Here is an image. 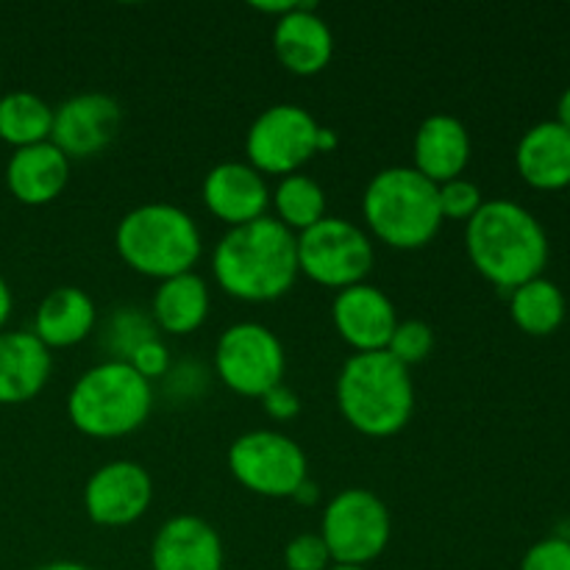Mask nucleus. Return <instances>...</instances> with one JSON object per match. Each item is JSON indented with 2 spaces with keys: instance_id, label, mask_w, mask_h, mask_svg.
<instances>
[{
  "instance_id": "obj_6",
  "label": "nucleus",
  "mask_w": 570,
  "mask_h": 570,
  "mask_svg": "<svg viewBox=\"0 0 570 570\" xmlns=\"http://www.w3.org/2000/svg\"><path fill=\"white\" fill-rule=\"evenodd\" d=\"M150 410L154 387L122 360H104L83 371L67 395L70 423L95 440H117L137 432Z\"/></svg>"
},
{
  "instance_id": "obj_2",
  "label": "nucleus",
  "mask_w": 570,
  "mask_h": 570,
  "mask_svg": "<svg viewBox=\"0 0 570 570\" xmlns=\"http://www.w3.org/2000/svg\"><path fill=\"white\" fill-rule=\"evenodd\" d=\"M465 248L473 267L507 293L543 276L549 265V234L543 223L510 198L484 200L482 209L465 223Z\"/></svg>"
},
{
  "instance_id": "obj_3",
  "label": "nucleus",
  "mask_w": 570,
  "mask_h": 570,
  "mask_svg": "<svg viewBox=\"0 0 570 570\" xmlns=\"http://www.w3.org/2000/svg\"><path fill=\"white\" fill-rule=\"evenodd\" d=\"M337 406L345 423L365 438H393L415 412L410 367L387 351L348 356L337 376Z\"/></svg>"
},
{
  "instance_id": "obj_5",
  "label": "nucleus",
  "mask_w": 570,
  "mask_h": 570,
  "mask_svg": "<svg viewBox=\"0 0 570 570\" xmlns=\"http://www.w3.org/2000/svg\"><path fill=\"white\" fill-rule=\"evenodd\" d=\"M362 217L373 237L390 248H423L443 226L438 184L421 176L412 165L384 167L367 181Z\"/></svg>"
},
{
  "instance_id": "obj_33",
  "label": "nucleus",
  "mask_w": 570,
  "mask_h": 570,
  "mask_svg": "<svg viewBox=\"0 0 570 570\" xmlns=\"http://www.w3.org/2000/svg\"><path fill=\"white\" fill-rule=\"evenodd\" d=\"M259 401L273 421L287 423V421H293V417H298V412H301V399L295 395V390H289L284 382L276 384L273 390H267Z\"/></svg>"
},
{
  "instance_id": "obj_32",
  "label": "nucleus",
  "mask_w": 570,
  "mask_h": 570,
  "mask_svg": "<svg viewBox=\"0 0 570 570\" xmlns=\"http://www.w3.org/2000/svg\"><path fill=\"white\" fill-rule=\"evenodd\" d=\"M128 365L145 379V382H154V379H165L170 373L173 360H170V351L167 345L161 343L159 337L148 340V343L139 345L131 356H128Z\"/></svg>"
},
{
  "instance_id": "obj_8",
  "label": "nucleus",
  "mask_w": 570,
  "mask_h": 570,
  "mask_svg": "<svg viewBox=\"0 0 570 570\" xmlns=\"http://www.w3.org/2000/svg\"><path fill=\"white\" fill-rule=\"evenodd\" d=\"M393 518L384 501L365 488L340 490L321 518V538L337 566H371L384 554Z\"/></svg>"
},
{
  "instance_id": "obj_29",
  "label": "nucleus",
  "mask_w": 570,
  "mask_h": 570,
  "mask_svg": "<svg viewBox=\"0 0 570 570\" xmlns=\"http://www.w3.org/2000/svg\"><path fill=\"white\" fill-rule=\"evenodd\" d=\"M438 198H440V215H443V220L468 223L484 204L482 189L462 176L438 184Z\"/></svg>"
},
{
  "instance_id": "obj_31",
  "label": "nucleus",
  "mask_w": 570,
  "mask_h": 570,
  "mask_svg": "<svg viewBox=\"0 0 570 570\" xmlns=\"http://www.w3.org/2000/svg\"><path fill=\"white\" fill-rule=\"evenodd\" d=\"M518 570H570V540L560 538V534L538 540L523 554Z\"/></svg>"
},
{
  "instance_id": "obj_18",
  "label": "nucleus",
  "mask_w": 570,
  "mask_h": 570,
  "mask_svg": "<svg viewBox=\"0 0 570 570\" xmlns=\"http://www.w3.org/2000/svg\"><path fill=\"white\" fill-rule=\"evenodd\" d=\"M471 161V134L454 115H429L417 126L412 142V167L429 181L443 184L460 178Z\"/></svg>"
},
{
  "instance_id": "obj_37",
  "label": "nucleus",
  "mask_w": 570,
  "mask_h": 570,
  "mask_svg": "<svg viewBox=\"0 0 570 570\" xmlns=\"http://www.w3.org/2000/svg\"><path fill=\"white\" fill-rule=\"evenodd\" d=\"M557 122L570 128V87L560 95V104H557Z\"/></svg>"
},
{
  "instance_id": "obj_40",
  "label": "nucleus",
  "mask_w": 570,
  "mask_h": 570,
  "mask_svg": "<svg viewBox=\"0 0 570 570\" xmlns=\"http://www.w3.org/2000/svg\"><path fill=\"white\" fill-rule=\"evenodd\" d=\"M223 570H234V568H223Z\"/></svg>"
},
{
  "instance_id": "obj_38",
  "label": "nucleus",
  "mask_w": 570,
  "mask_h": 570,
  "mask_svg": "<svg viewBox=\"0 0 570 570\" xmlns=\"http://www.w3.org/2000/svg\"><path fill=\"white\" fill-rule=\"evenodd\" d=\"M293 499H295V501H301V504H315V499H317V488H315V482H309V479H306V482L301 484L298 493H295Z\"/></svg>"
},
{
  "instance_id": "obj_21",
  "label": "nucleus",
  "mask_w": 570,
  "mask_h": 570,
  "mask_svg": "<svg viewBox=\"0 0 570 570\" xmlns=\"http://www.w3.org/2000/svg\"><path fill=\"white\" fill-rule=\"evenodd\" d=\"M515 167L529 187L543 193L570 187V128L557 120L529 128L518 139Z\"/></svg>"
},
{
  "instance_id": "obj_30",
  "label": "nucleus",
  "mask_w": 570,
  "mask_h": 570,
  "mask_svg": "<svg viewBox=\"0 0 570 570\" xmlns=\"http://www.w3.org/2000/svg\"><path fill=\"white\" fill-rule=\"evenodd\" d=\"M332 566V554H328L321 532H301L284 546V568L287 570H328Z\"/></svg>"
},
{
  "instance_id": "obj_25",
  "label": "nucleus",
  "mask_w": 570,
  "mask_h": 570,
  "mask_svg": "<svg viewBox=\"0 0 570 570\" xmlns=\"http://www.w3.org/2000/svg\"><path fill=\"white\" fill-rule=\"evenodd\" d=\"M53 131V106L28 89L0 95V139L17 148L48 142Z\"/></svg>"
},
{
  "instance_id": "obj_20",
  "label": "nucleus",
  "mask_w": 570,
  "mask_h": 570,
  "mask_svg": "<svg viewBox=\"0 0 570 570\" xmlns=\"http://www.w3.org/2000/svg\"><path fill=\"white\" fill-rule=\"evenodd\" d=\"M53 371L50 348L33 332H0V404L14 406L37 399Z\"/></svg>"
},
{
  "instance_id": "obj_24",
  "label": "nucleus",
  "mask_w": 570,
  "mask_h": 570,
  "mask_svg": "<svg viewBox=\"0 0 570 570\" xmlns=\"http://www.w3.org/2000/svg\"><path fill=\"white\" fill-rule=\"evenodd\" d=\"M510 315L529 337H549L566 321V295L551 278L538 276L512 289Z\"/></svg>"
},
{
  "instance_id": "obj_23",
  "label": "nucleus",
  "mask_w": 570,
  "mask_h": 570,
  "mask_svg": "<svg viewBox=\"0 0 570 570\" xmlns=\"http://www.w3.org/2000/svg\"><path fill=\"white\" fill-rule=\"evenodd\" d=\"M209 284L195 271L181 273L159 282L154 301H150V317L156 328L167 334H193L204 326L209 317Z\"/></svg>"
},
{
  "instance_id": "obj_1",
  "label": "nucleus",
  "mask_w": 570,
  "mask_h": 570,
  "mask_svg": "<svg viewBox=\"0 0 570 570\" xmlns=\"http://www.w3.org/2000/svg\"><path fill=\"white\" fill-rule=\"evenodd\" d=\"M217 287L237 301L267 304L293 289L298 278V234L265 215L228 228L212 254Z\"/></svg>"
},
{
  "instance_id": "obj_12",
  "label": "nucleus",
  "mask_w": 570,
  "mask_h": 570,
  "mask_svg": "<svg viewBox=\"0 0 570 570\" xmlns=\"http://www.w3.org/2000/svg\"><path fill=\"white\" fill-rule=\"evenodd\" d=\"M154 479L139 462L111 460L100 465L83 488V510L98 527H128L148 512Z\"/></svg>"
},
{
  "instance_id": "obj_22",
  "label": "nucleus",
  "mask_w": 570,
  "mask_h": 570,
  "mask_svg": "<svg viewBox=\"0 0 570 570\" xmlns=\"http://www.w3.org/2000/svg\"><path fill=\"white\" fill-rule=\"evenodd\" d=\"M98 309L81 287H53L37 306L33 334L45 348H72L92 334Z\"/></svg>"
},
{
  "instance_id": "obj_34",
  "label": "nucleus",
  "mask_w": 570,
  "mask_h": 570,
  "mask_svg": "<svg viewBox=\"0 0 570 570\" xmlns=\"http://www.w3.org/2000/svg\"><path fill=\"white\" fill-rule=\"evenodd\" d=\"M295 3H298V0H273V3H265V0H262V3H250V6H254L256 11H262V14H273L278 20V17H284L287 11H293Z\"/></svg>"
},
{
  "instance_id": "obj_36",
  "label": "nucleus",
  "mask_w": 570,
  "mask_h": 570,
  "mask_svg": "<svg viewBox=\"0 0 570 570\" xmlns=\"http://www.w3.org/2000/svg\"><path fill=\"white\" fill-rule=\"evenodd\" d=\"M33 570H95L83 562H72V560H53V562H45V566L33 568Z\"/></svg>"
},
{
  "instance_id": "obj_9",
  "label": "nucleus",
  "mask_w": 570,
  "mask_h": 570,
  "mask_svg": "<svg viewBox=\"0 0 570 570\" xmlns=\"http://www.w3.org/2000/svg\"><path fill=\"white\" fill-rule=\"evenodd\" d=\"M376 265V248L365 228L326 215L298 234V271L328 289L362 284Z\"/></svg>"
},
{
  "instance_id": "obj_11",
  "label": "nucleus",
  "mask_w": 570,
  "mask_h": 570,
  "mask_svg": "<svg viewBox=\"0 0 570 570\" xmlns=\"http://www.w3.org/2000/svg\"><path fill=\"white\" fill-rule=\"evenodd\" d=\"M287 356L276 332L256 321H239L215 345L217 379L245 399H262L282 384Z\"/></svg>"
},
{
  "instance_id": "obj_19",
  "label": "nucleus",
  "mask_w": 570,
  "mask_h": 570,
  "mask_svg": "<svg viewBox=\"0 0 570 570\" xmlns=\"http://www.w3.org/2000/svg\"><path fill=\"white\" fill-rule=\"evenodd\" d=\"M70 181V159L53 142L17 148L6 161V187L20 204L45 206Z\"/></svg>"
},
{
  "instance_id": "obj_27",
  "label": "nucleus",
  "mask_w": 570,
  "mask_h": 570,
  "mask_svg": "<svg viewBox=\"0 0 570 570\" xmlns=\"http://www.w3.org/2000/svg\"><path fill=\"white\" fill-rule=\"evenodd\" d=\"M156 332H159V328H156L150 312L137 309V306H122V309H115V315L109 317V326H106V340H104L106 348L111 351L109 360L126 362L139 345L159 337Z\"/></svg>"
},
{
  "instance_id": "obj_13",
  "label": "nucleus",
  "mask_w": 570,
  "mask_h": 570,
  "mask_svg": "<svg viewBox=\"0 0 570 570\" xmlns=\"http://www.w3.org/2000/svg\"><path fill=\"white\" fill-rule=\"evenodd\" d=\"M122 126L117 98L106 92H78L53 109L50 142L67 159H89L115 142Z\"/></svg>"
},
{
  "instance_id": "obj_14",
  "label": "nucleus",
  "mask_w": 570,
  "mask_h": 570,
  "mask_svg": "<svg viewBox=\"0 0 570 570\" xmlns=\"http://www.w3.org/2000/svg\"><path fill=\"white\" fill-rule=\"evenodd\" d=\"M332 321L340 337L356 354H367V351L387 348L390 337L399 326V312L384 289L362 282L334 295Z\"/></svg>"
},
{
  "instance_id": "obj_39",
  "label": "nucleus",
  "mask_w": 570,
  "mask_h": 570,
  "mask_svg": "<svg viewBox=\"0 0 570 570\" xmlns=\"http://www.w3.org/2000/svg\"><path fill=\"white\" fill-rule=\"evenodd\" d=\"M328 570H367V568L365 566H337V562H334Z\"/></svg>"
},
{
  "instance_id": "obj_15",
  "label": "nucleus",
  "mask_w": 570,
  "mask_h": 570,
  "mask_svg": "<svg viewBox=\"0 0 570 570\" xmlns=\"http://www.w3.org/2000/svg\"><path fill=\"white\" fill-rule=\"evenodd\" d=\"M204 204L217 220L228 223V228L245 226L267 215L271 206V187L265 176L248 161H220L204 178Z\"/></svg>"
},
{
  "instance_id": "obj_26",
  "label": "nucleus",
  "mask_w": 570,
  "mask_h": 570,
  "mask_svg": "<svg viewBox=\"0 0 570 570\" xmlns=\"http://www.w3.org/2000/svg\"><path fill=\"white\" fill-rule=\"evenodd\" d=\"M271 204L276 209V220L293 234L306 232L326 217V193L306 173L278 178L276 189L271 193Z\"/></svg>"
},
{
  "instance_id": "obj_35",
  "label": "nucleus",
  "mask_w": 570,
  "mask_h": 570,
  "mask_svg": "<svg viewBox=\"0 0 570 570\" xmlns=\"http://www.w3.org/2000/svg\"><path fill=\"white\" fill-rule=\"evenodd\" d=\"M11 309H14V295H11V287L6 284V278L0 276V332H3L6 321L11 317Z\"/></svg>"
},
{
  "instance_id": "obj_10",
  "label": "nucleus",
  "mask_w": 570,
  "mask_h": 570,
  "mask_svg": "<svg viewBox=\"0 0 570 570\" xmlns=\"http://www.w3.org/2000/svg\"><path fill=\"white\" fill-rule=\"evenodd\" d=\"M228 471L245 490L265 499H293L309 479L304 449L273 429L239 434L228 445Z\"/></svg>"
},
{
  "instance_id": "obj_4",
  "label": "nucleus",
  "mask_w": 570,
  "mask_h": 570,
  "mask_svg": "<svg viewBox=\"0 0 570 570\" xmlns=\"http://www.w3.org/2000/svg\"><path fill=\"white\" fill-rule=\"evenodd\" d=\"M115 248L134 273L165 282L195 271L204 239L189 212L165 200H150L122 215L115 228Z\"/></svg>"
},
{
  "instance_id": "obj_16",
  "label": "nucleus",
  "mask_w": 570,
  "mask_h": 570,
  "mask_svg": "<svg viewBox=\"0 0 570 570\" xmlns=\"http://www.w3.org/2000/svg\"><path fill=\"white\" fill-rule=\"evenodd\" d=\"M273 53L295 76H317L334 56V33L315 3H295L273 26Z\"/></svg>"
},
{
  "instance_id": "obj_28",
  "label": "nucleus",
  "mask_w": 570,
  "mask_h": 570,
  "mask_svg": "<svg viewBox=\"0 0 570 570\" xmlns=\"http://www.w3.org/2000/svg\"><path fill=\"white\" fill-rule=\"evenodd\" d=\"M384 351L390 356H395L401 365H417V362H423L434 351L432 326L423 321H399V326H395L393 337H390Z\"/></svg>"
},
{
  "instance_id": "obj_17",
  "label": "nucleus",
  "mask_w": 570,
  "mask_h": 570,
  "mask_svg": "<svg viewBox=\"0 0 570 570\" xmlns=\"http://www.w3.org/2000/svg\"><path fill=\"white\" fill-rule=\"evenodd\" d=\"M223 540L209 521L176 515L150 543V570H223Z\"/></svg>"
},
{
  "instance_id": "obj_7",
  "label": "nucleus",
  "mask_w": 570,
  "mask_h": 570,
  "mask_svg": "<svg viewBox=\"0 0 570 570\" xmlns=\"http://www.w3.org/2000/svg\"><path fill=\"white\" fill-rule=\"evenodd\" d=\"M337 148V134L323 128L298 104H276L262 111L245 134L248 165L262 176H293L321 150Z\"/></svg>"
}]
</instances>
